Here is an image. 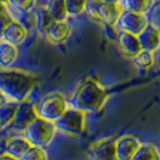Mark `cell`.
I'll list each match as a JSON object with an SVG mask.
<instances>
[{
    "label": "cell",
    "mask_w": 160,
    "mask_h": 160,
    "mask_svg": "<svg viewBox=\"0 0 160 160\" xmlns=\"http://www.w3.org/2000/svg\"><path fill=\"white\" fill-rule=\"evenodd\" d=\"M108 93L104 86L93 77H86L77 83L69 99V107L83 113H95L104 107Z\"/></svg>",
    "instance_id": "obj_1"
},
{
    "label": "cell",
    "mask_w": 160,
    "mask_h": 160,
    "mask_svg": "<svg viewBox=\"0 0 160 160\" xmlns=\"http://www.w3.org/2000/svg\"><path fill=\"white\" fill-rule=\"evenodd\" d=\"M38 84V78L30 72L19 69H0V95L8 101L21 104Z\"/></svg>",
    "instance_id": "obj_2"
},
{
    "label": "cell",
    "mask_w": 160,
    "mask_h": 160,
    "mask_svg": "<svg viewBox=\"0 0 160 160\" xmlns=\"http://www.w3.org/2000/svg\"><path fill=\"white\" fill-rule=\"evenodd\" d=\"M84 12L95 23L104 27H116L124 12L120 1H86Z\"/></svg>",
    "instance_id": "obj_3"
},
{
    "label": "cell",
    "mask_w": 160,
    "mask_h": 160,
    "mask_svg": "<svg viewBox=\"0 0 160 160\" xmlns=\"http://www.w3.org/2000/svg\"><path fill=\"white\" fill-rule=\"evenodd\" d=\"M68 108L69 104L65 96L59 92L47 93L35 105L38 117L51 123H56V120L59 119Z\"/></svg>",
    "instance_id": "obj_4"
},
{
    "label": "cell",
    "mask_w": 160,
    "mask_h": 160,
    "mask_svg": "<svg viewBox=\"0 0 160 160\" xmlns=\"http://www.w3.org/2000/svg\"><path fill=\"white\" fill-rule=\"evenodd\" d=\"M56 134L57 129L54 123L47 122L39 117L23 131V136L32 147L43 149L52 143Z\"/></svg>",
    "instance_id": "obj_5"
},
{
    "label": "cell",
    "mask_w": 160,
    "mask_h": 160,
    "mask_svg": "<svg viewBox=\"0 0 160 160\" xmlns=\"http://www.w3.org/2000/svg\"><path fill=\"white\" fill-rule=\"evenodd\" d=\"M54 125L57 131L66 136H81L86 130V113L69 107Z\"/></svg>",
    "instance_id": "obj_6"
},
{
    "label": "cell",
    "mask_w": 160,
    "mask_h": 160,
    "mask_svg": "<svg viewBox=\"0 0 160 160\" xmlns=\"http://www.w3.org/2000/svg\"><path fill=\"white\" fill-rule=\"evenodd\" d=\"M147 25H148V21L144 15L124 11L116 24V28L119 32H129L137 36L147 28Z\"/></svg>",
    "instance_id": "obj_7"
},
{
    "label": "cell",
    "mask_w": 160,
    "mask_h": 160,
    "mask_svg": "<svg viewBox=\"0 0 160 160\" xmlns=\"http://www.w3.org/2000/svg\"><path fill=\"white\" fill-rule=\"evenodd\" d=\"M90 160H117L116 158V138L104 137L90 144L88 149Z\"/></svg>",
    "instance_id": "obj_8"
},
{
    "label": "cell",
    "mask_w": 160,
    "mask_h": 160,
    "mask_svg": "<svg viewBox=\"0 0 160 160\" xmlns=\"http://www.w3.org/2000/svg\"><path fill=\"white\" fill-rule=\"evenodd\" d=\"M141 146L140 140L131 134L122 135L116 138V158L117 160H131Z\"/></svg>",
    "instance_id": "obj_9"
},
{
    "label": "cell",
    "mask_w": 160,
    "mask_h": 160,
    "mask_svg": "<svg viewBox=\"0 0 160 160\" xmlns=\"http://www.w3.org/2000/svg\"><path fill=\"white\" fill-rule=\"evenodd\" d=\"M36 118H38V113L35 110V105L27 100L18 104V108L16 111L15 119L12 122V125L17 130L24 131Z\"/></svg>",
    "instance_id": "obj_10"
},
{
    "label": "cell",
    "mask_w": 160,
    "mask_h": 160,
    "mask_svg": "<svg viewBox=\"0 0 160 160\" xmlns=\"http://www.w3.org/2000/svg\"><path fill=\"white\" fill-rule=\"evenodd\" d=\"M116 40H117V45L120 53L128 59H134L142 51L136 35L118 30Z\"/></svg>",
    "instance_id": "obj_11"
},
{
    "label": "cell",
    "mask_w": 160,
    "mask_h": 160,
    "mask_svg": "<svg viewBox=\"0 0 160 160\" xmlns=\"http://www.w3.org/2000/svg\"><path fill=\"white\" fill-rule=\"evenodd\" d=\"M71 32L72 28L68 22H53L43 36L52 45H62L68 41Z\"/></svg>",
    "instance_id": "obj_12"
},
{
    "label": "cell",
    "mask_w": 160,
    "mask_h": 160,
    "mask_svg": "<svg viewBox=\"0 0 160 160\" xmlns=\"http://www.w3.org/2000/svg\"><path fill=\"white\" fill-rule=\"evenodd\" d=\"M27 35H28V30L18 21L12 19L6 25V28L4 29L0 39H1V41L6 42V43H10V45H13V46L17 47L18 45L23 43L24 41H25Z\"/></svg>",
    "instance_id": "obj_13"
},
{
    "label": "cell",
    "mask_w": 160,
    "mask_h": 160,
    "mask_svg": "<svg viewBox=\"0 0 160 160\" xmlns=\"http://www.w3.org/2000/svg\"><path fill=\"white\" fill-rule=\"evenodd\" d=\"M137 39L142 51L154 53L160 48V32L149 24L140 35H137Z\"/></svg>",
    "instance_id": "obj_14"
},
{
    "label": "cell",
    "mask_w": 160,
    "mask_h": 160,
    "mask_svg": "<svg viewBox=\"0 0 160 160\" xmlns=\"http://www.w3.org/2000/svg\"><path fill=\"white\" fill-rule=\"evenodd\" d=\"M32 147V146L25 140L24 136H13L5 142V153L21 160Z\"/></svg>",
    "instance_id": "obj_15"
},
{
    "label": "cell",
    "mask_w": 160,
    "mask_h": 160,
    "mask_svg": "<svg viewBox=\"0 0 160 160\" xmlns=\"http://www.w3.org/2000/svg\"><path fill=\"white\" fill-rule=\"evenodd\" d=\"M18 58V48L0 41V69H11Z\"/></svg>",
    "instance_id": "obj_16"
},
{
    "label": "cell",
    "mask_w": 160,
    "mask_h": 160,
    "mask_svg": "<svg viewBox=\"0 0 160 160\" xmlns=\"http://www.w3.org/2000/svg\"><path fill=\"white\" fill-rule=\"evenodd\" d=\"M45 8L54 22H66L69 16L65 0H51L45 4Z\"/></svg>",
    "instance_id": "obj_17"
},
{
    "label": "cell",
    "mask_w": 160,
    "mask_h": 160,
    "mask_svg": "<svg viewBox=\"0 0 160 160\" xmlns=\"http://www.w3.org/2000/svg\"><path fill=\"white\" fill-rule=\"evenodd\" d=\"M131 160H160V151L154 143H141L138 151Z\"/></svg>",
    "instance_id": "obj_18"
},
{
    "label": "cell",
    "mask_w": 160,
    "mask_h": 160,
    "mask_svg": "<svg viewBox=\"0 0 160 160\" xmlns=\"http://www.w3.org/2000/svg\"><path fill=\"white\" fill-rule=\"evenodd\" d=\"M17 108H18L17 102H12V101L2 102V105L0 106V128L12 125Z\"/></svg>",
    "instance_id": "obj_19"
},
{
    "label": "cell",
    "mask_w": 160,
    "mask_h": 160,
    "mask_svg": "<svg viewBox=\"0 0 160 160\" xmlns=\"http://www.w3.org/2000/svg\"><path fill=\"white\" fill-rule=\"evenodd\" d=\"M120 4L124 11L138 15H146L147 11L153 5V2L149 0H127V1H120Z\"/></svg>",
    "instance_id": "obj_20"
},
{
    "label": "cell",
    "mask_w": 160,
    "mask_h": 160,
    "mask_svg": "<svg viewBox=\"0 0 160 160\" xmlns=\"http://www.w3.org/2000/svg\"><path fill=\"white\" fill-rule=\"evenodd\" d=\"M34 17H35V25H36L39 32H41L42 35H45V32L49 28V25L54 22L52 19V17L49 16V13L47 12L45 6L36 8L34 12Z\"/></svg>",
    "instance_id": "obj_21"
},
{
    "label": "cell",
    "mask_w": 160,
    "mask_h": 160,
    "mask_svg": "<svg viewBox=\"0 0 160 160\" xmlns=\"http://www.w3.org/2000/svg\"><path fill=\"white\" fill-rule=\"evenodd\" d=\"M6 6L10 11H16L17 13H27L30 12L32 8L36 6L35 1L32 0H13V1H8L5 2Z\"/></svg>",
    "instance_id": "obj_22"
},
{
    "label": "cell",
    "mask_w": 160,
    "mask_h": 160,
    "mask_svg": "<svg viewBox=\"0 0 160 160\" xmlns=\"http://www.w3.org/2000/svg\"><path fill=\"white\" fill-rule=\"evenodd\" d=\"M134 64L138 69H149L154 65L155 62V57L154 53L151 52H146V51H141L134 59H132Z\"/></svg>",
    "instance_id": "obj_23"
},
{
    "label": "cell",
    "mask_w": 160,
    "mask_h": 160,
    "mask_svg": "<svg viewBox=\"0 0 160 160\" xmlns=\"http://www.w3.org/2000/svg\"><path fill=\"white\" fill-rule=\"evenodd\" d=\"M144 16L148 21V24L160 32V2L153 4Z\"/></svg>",
    "instance_id": "obj_24"
},
{
    "label": "cell",
    "mask_w": 160,
    "mask_h": 160,
    "mask_svg": "<svg viewBox=\"0 0 160 160\" xmlns=\"http://www.w3.org/2000/svg\"><path fill=\"white\" fill-rule=\"evenodd\" d=\"M66 5V11H68V16L75 17L81 15L82 12H84L86 8V1H72V0H68L65 1Z\"/></svg>",
    "instance_id": "obj_25"
},
{
    "label": "cell",
    "mask_w": 160,
    "mask_h": 160,
    "mask_svg": "<svg viewBox=\"0 0 160 160\" xmlns=\"http://www.w3.org/2000/svg\"><path fill=\"white\" fill-rule=\"evenodd\" d=\"M21 160H48L47 152L43 148L32 147L28 152L23 155Z\"/></svg>",
    "instance_id": "obj_26"
},
{
    "label": "cell",
    "mask_w": 160,
    "mask_h": 160,
    "mask_svg": "<svg viewBox=\"0 0 160 160\" xmlns=\"http://www.w3.org/2000/svg\"><path fill=\"white\" fill-rule=\"evenodd\" d=\"M5 5H6V4H5ZM12 19H13V18L11 16L8 6L4 8V10L0 11V36H1V34L4 32V29L6 28V25H8Z\"/></svg>",
    "instance_id": "obj_27"
},
{
    "label": "cell",
    "mask_w": 160,
    "mask_h": 160,
    "mask_svg": "<svg viewBox=\"0 0 160 160\" xmlns=\"http://www.w3.org/2000/svg\"><path fill=\"white\" fill-rule=\"evenodd\" d=\"M0 160H18V159L11 157V155H8L6 153H2V154H0Z\"/></svg>",
    "instance_id": "obj_28"
},
{
    "label": "cell",
    "mask_w": 160,
    "mask_h": 160,
    "mask_svg": "<svg viewBox=\"0 0 160 160\" xmlns=\"http://www.w3.org/2000/svg\"><path fill=\"white\" fill-rule=\"evenodd\" d=\"M2 102H4V101H2V96L0 95V106H1V105H2Z\"/></svg>",
    "instance_id": "obj_29"
},
{
    "label": "cell",
    "mask_w": 160,
    "mask_h": 160,
    "mask_svg": "<svg viewBox=\"0 0 160 160\" xmlns=\"http://www.w3.org/2000/svg\"><path fill=\"white\" fill-rule=\"evenodd\" d=\"M159 66H160V54H159Z\"/></svg>",
    "instance_id": "obj_30"
}]
</instances>
